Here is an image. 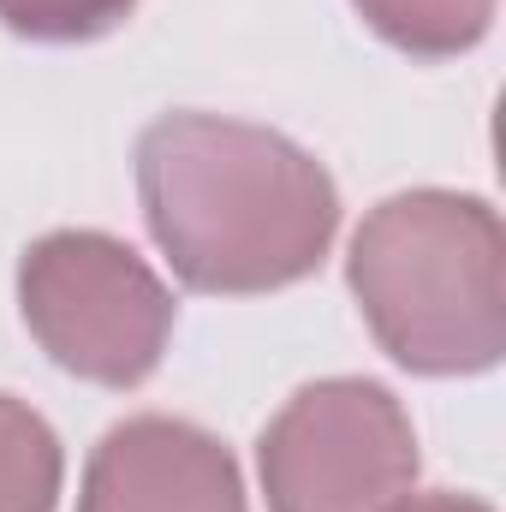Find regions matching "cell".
Wrapping results in <instances>:
<instances>
[{"label": "cell", "mask_w": 506, "mask_h": 512, "mask_svg": "<svg viewBox=\"0 0 506 512\" xmlns=\"http://www.w3.org/2000/svg\"><path fill=\"white\" fill-rule=\"evenodd\" d=\"M137 203L173 274L209 298L298 286L340 233V185L304 143L197 108L143 126Z\"/></svg>", "instance_id": "6da1fadb"}, {"label": "cell", "mask_w": 506, "mask_h": 512, "mask_svg": "<svg viewBox=\"0 0 506 512\" xmlns=\"http://www.w3.org/2000/svg\"><path fill=\"white\" fill-rule=\"evenodd\" d=\"M352 298L411 376H483L506 352V233L489 197L399 191L352 233Z\"/></svg>", "instance_id": "7a4b0ae2"}, {"label": "cell", "mask_w": 506, "mask_h": 512, "mask_svg": "<svg viewBox=\"0 0 506 512\" xmlns=\"http://www.w3.org/2000/svg\"><path fill=\"white\" fill-rule=\"evenodd\" d=\"M18 310L48 364L96 387L149 382L179 322L167 280L126 239L96 227H60L24 245Z\"/></svg>", "instance_id": "3957f363"}, {"label": "cell", "mask_w": 506, "mask_h": 512, "mask_svg": "<svg viewBox=\"0 0 506 512\" xmlns=\"http://www.w3.org/2000/svg\"><path fill=\"white\" fill-rule=\"evenodd\" d=\"M417 465L405 405L370 376L298 387L256 441L268 512H399L417 495Z\"/></svg>", "instance_id": "277c9868"}, {"label": "cell", "mask_w": 506, "mask_h": 512, "mask_svg": "<svg viewBox=\"0 0 506 512\" xmlns=\"http://www.w3.org/2000/svg\"><path fill=\"white\" fill-rule=\"evenodd\" d=\"M78 512H251L239 459L221 435L143 411L114 423L78 483Z\"/></svg>", "instance_id": "5b68a950"}, {"label": "cell", "mask_w": 506, "mask_h": 512, "mask_svg": "<svg viewBox=\"0 0 506 512\" xmlns=\"http://www.w3.org/2000/svg\"><path fill=\"white\" fill-rule=\"evenodd\" d=\"M352 6L387 48L411 60H459L495 24V0H352Z\"/></svg>", "instance_id": "8992f818"}, {"label": "cell", "mask_w": 506, "mask_h": 512, "mask_svg": "<svg viewBox=\"0 0 506 512\" xmlns=\"http://www.w3.org/2000/svg\"><path fill=\"white\" fill-rule=\"evenodd\" d=\"M66 483L60 435L42 411L0 393V512H54Z\"/></svg>", "instance_id": "52a82bcc"}, {"label": "cell", "mask_w": 506, "mask_h": 512, "mask_svg": "<svg viewBox=\"0 0 506 512\" xmlns=\"http://www.w3.org/2000/svg\"><path fill=\"white\" fill-rule=\"evenodd\" d=\"M137 0H0V24L24 42H48V48H72V42H96L108 30H120Z\"/></svg>", "instance_id": "ba28073f"}, {"label": "cell", "mask_w": 506, "mask_h": 512, "mask_svg": "<svg viewBox=\"0 0 506 512\" xmlns=\"http://www.w3.org/2000/svg\"><path fill=\"white\" fill-rule=\"evenodd\" d=\"M399 512H495L483 495H453V489H435V495H411Z\"/></svg>", "instance_id": "9c48e42d"}]
</instances>
